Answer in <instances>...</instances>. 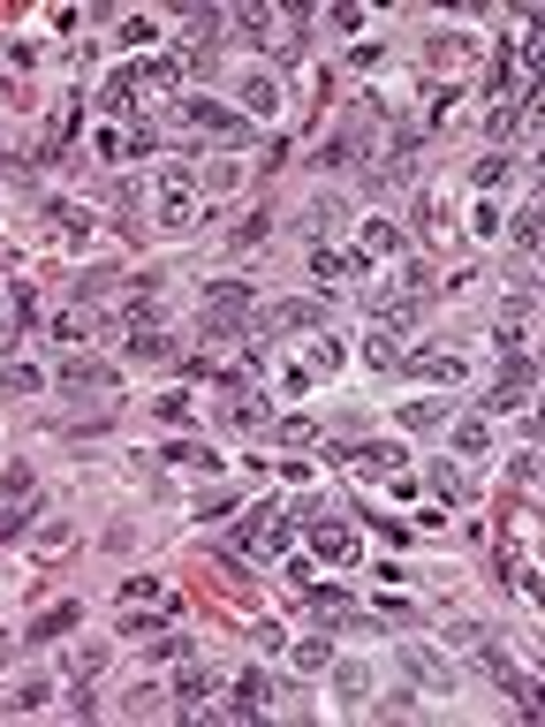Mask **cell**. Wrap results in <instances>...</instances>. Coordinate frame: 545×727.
I'll return each mask as SVG.
<instances>
[{
  "instance_id": "6da1fadb",
  "label": "cell",
  "mask_w": 545,
  "mask_h": 727,
  "mask_svg": "<svg viewBox=\"0 0 545 727\" xmlns=\"http://www.w3.org/2000/svg\"><path fill=\"white\" fill-rule=\"evenodd\" d=\"M251 311H258V288H251V280H204V296H198V333H204V341L251 333Z\"/></svg>"
},
{
  "instance_id": "7a4b0ae2",
  "label": "cell",
  "mask_w": 545,
  "mask_h": 727,
  "mask_svg": "<svg viewBox=\"0 0 545 727\" xmlns=\"http://www.w3.org/2000/svg\"><path fill=\"white\" fill-rule=\"evenodd\" d=\"M531 387H538V356H531V349H500V379L485 387L477 417H508V409H523Z\"/></svg>"
},
{
  "instance_id": "3957f363",
  "label": "cell",
  "mask_w": 545,
  "mask_h": 727,
  "mask_svg": "<svg viewBox=\"0 0 545 727\" xmlns=\"http://www.w3.org/2000/svg\"><path fill=\"white\" fill-rule=\"evenodd\" d=\"M99 319V333H114V341H130V333H159V319H167V304H159V288L144 280V288H130L122 304H107V311H91Z\"/></svg>"
},
{
  "instance_id": "277c9868",
  "label": "cell",
  "mask_w": 545,
  "mask_h": 727,
  "mask_svg": "<svg viewBox=\"0 0 545 727\" xmlns=\"http://www.w3.org/2000/svg\"><path fill=\"white\" fill-rule=\"evenodd\" d=\"M46 387H62V395H84V401L122 395V364H107V356H68V364H54V372H46Z\"/></svg>"
},
{
  "instance_id": "5b68a950",
  "label": "cell",
  "mask_w": 545,
  "mask_h": 727,
  "mask_svg": "<svg viewBox=\"0 0 545 727\" xmlns=\"http://www.w3.org/2000/svg\"><path fill=\"white\" fill-rule=\"evenodd\" d=\"M38 228L62 251H99V220H91V205H76V198H46L38 205Z\"/></svg>"
},
{
  "instance_id": "8992f818",
  "label": "cell",
  "mask_w": 545,
  "mask_h": 727,
  "mask_svg": "<svg viewBox=\"0 0 545 727\" xmlns=\"http://www.w3.org/2000/svg\"><path fill=\"white\" fill-rule=\"evenodd\" d=\"M182 122L204 130L212 144H251L258 122H243V107H227V99H182Z\"/></svg>"
},
{
  "instance_id": "52a82bcc",
  "label": "cell",
  "mask_w": 545,
  "mask_h": 727,
  "mask_svg": "<svg viewBox=\"0 0 545 727\" xmlns=\"http://www.w3.org/2000/svg\"><path fill=\"white\" fill-rule=\"evenodd\" d=\"M326 327V304H311V296H296V304H266V311H251V333L258 341H280V333H319Z\"/></svg>"
},
{
  "instance_id": "ba28073f",
  "label": "cell",
  "mask_w": 545,
  "mask_h": 727,
  "mask_svg": "<svg viewBox=\"0 0 545 727\" xmlns=\"http://www.w3.org/2000/svg\"><path fill=\"white\" fill-rule=\"evenodd\" d=\"M326 455L341 470H356V477H394V470H409V455L394 440H326Z\"/></svg>"
},
{
  "instance_id": "9c48e42d",
  "label": "cell",
  "mask_w": 545,
  "mask_h": 727,
  "mask_svg": "<svg viewBox=\"0 0 545 727\" xmlns=\"http://www.w3.org/2000/svg\"><path fill=\"white\" fill-rule=\"evenodd\" d=\"M190 220H198V175H190V159L182 167H159V228L182 235Z\"/></svg>"
},
{
  "instance_id": "30bf717a",
  "label": "cell",
  "mask_w": 545,
  "mask_h": 727,
  "mask_svg": "<svg viewBox=\"0 0 545 727\" xmlns=\"http://www.w3.org/2000/svg\"><path fill=\"white\" fill-rule=\"evenodd\" d=\"M348 258L364 265H394V258H409V235L394 228V220H356V235H348Z\"/></svg>"
},
{
  "instance_id": "8fae6325",
  "label": "cell",
  "mask_w": 545,
  "mask_h": 727,
  "mask_svg": "<svg viewBox=\"0 0 545 727\" xmlns=\"http://www.w3.org/2000/svg\"><path fill=\"white\" fill-rule=\"evenodd\" d=\"M303 530H311V561H326V569H348V561L364 553V546H356V530L341 524V516H326V508H311Z\"/></svg>"
},
{
  "instance_id": "7c38bea8",
  "label": "cell",
  "mask_w": 545,
  "mask_h": 727,
  "mask_svg": "<svg viewBox=\"0 0 545 727\" xmlns=\"http://www.w3.org/2000/svg\"><path fill=\"white\" fill-rule=\"evenodd\" d=\"M303 614H311V629H371L341 584H303Z\"/></svg>"
},
{
  "instance_id": "4fadbf2b",
  "label": "cell",
  "mask_w": 545,
  "mask_h": 727,
  "mask_svg": "<svg viewBox=\"0 0 545 727\" xmlns=\"http://www.w3.org/2000/svg\"><path fill=\"white\" fill-rule=\"evenodd\" d=\"M531 319H538V296L515 288V296L492 311V341H500V349H531Z\"/></svg>"
},
{
  "instance_id": "5bb4252c",
  "label": "cell",
  "mask_w": 545,
  "mask_h": 727,
  "mask_svg": "<svg viewBox=\"0 0 545 727\" xmlns=\"http://www.w3.org/2000/svg\"><path fill=\"white\" fill-rule=\"evenodd\" d=\"M402 372L432 379V387H463L470 379V356L463 349H416V356H402Z\"/></svg>"
},
{
  "instance_id": "9a60e30c",
  "label": "cell",
  "mask_w": 545,
  "mask_h": 727,
  "mask_svg": "<svg viewBox=\"0 0 545 727\" xmlns=\"http://www.w3.org/2000/svg\"><path fill=\"white\" fill-rule=\"evenodd\" d=\"M159 144H167V130H159V122H130V130H107V136H99V152H107L114 167H122V159H152Z\"/></svg>"
},
{
  "instance_id": "2e32d148",
  "label": "cell",
  "mask_w": 545,
  "mask_h": 727,
  "mask_svg": "<svg viewBox=\"0 0 545 727\" xmlns=\"http://www.w3.org/2000/svg\"><path fill=\"white\" fill-rule=\"evenodd\" d=\"M402 674L416 682V690H432V697H447V690H455V667L440 660L432 645H402Z\"/></svg>"
},
{
  "instance_id": "e0dca14e",
  "label": "cell",
  "mask_w": 545,
  "mask_h": 727,
  "mask_svg": "<svg viewBox=\"0 0 545 727\" xmlns=\"http://www.w3.org/2000/svg\"><path fill=\"white\" fill-rule=\"evenodd\" d=\"M243 114L251 122H280V76L272 68H243Z\"/></svg>"
},
{
  "instance_id": "ac0fdd59",
  "label": "cell",
  "mask_w": 545,
  "mask_h": 727,
  "mask_svg": "<svg viewBox=\"0 0 545 727\" xmlns=\"http://www.w3.org/2000/svg\"><path fill=\"white\" fill-rule=\"evenodd\" d=\"M227 425L235 432H258V425H272V401L251 387V379H227Z\"/></svg>"
},
{
  "instance_id": "d6986e66",
  "label": "cell",
  "mask_w": 545,
  "mask_h": 727,
  "mask_svg": "<svg viewBox=\"0 0 545 727\" xmlns=\"http://www.w3.org/2000/svg\"><path fill=\"white\" fill-rule=\"evenodd\" d=\"M311 280L319 288H348V280H364V265L348 258L341 243H311Z\"/></svg>"
},
{
  "instance_id": "ffe728a7",
  "label": "cell",
  "mask_w": 545,
  "mask_h": 727,
  "mask_svg": "<svg viewBox=\"0 0 545 727\" xmlns=\"http://www.w3.org/2000/svg\"><path fill=\"white\" fill-rule=\"evenodd\" d=\"M364 311H371V327H379V333H394V341H402V333L416 327V296H394V288H379V296H371Z\"/></svg>"
},
{
  "instance_id": "44dd1931",
  "label": "cell",
  "mask_w": 545,
  "mask_h": 727,
  "mask_svg": "<svg viewBox=\"0 0 545 727\" xmlns=\"http://www.w3.org/2000/svg\"><path fill=\"white\" fill-rule=\"evenodd\" d=\"M91 333H99V319H91L84 304H62V311L46 319V341H54V349H84Z\"/></svg>"
},
{
  "instance_id": "7402d4cb",
  "label": "cell",
  "mask_w": 545,
  "mask_h": 727,
  "mask_svg": "<svg viewBox=\"0 0 545 727\" xmlns=\"http://www.w3.org/2000/svg\"><path fill=\"white\" fill-rule=\"evenodd\" d=\"M76 621H84V606H76V598H54V606H46L31 629H23V645H54V637H68Z\"/></svg>"
},
{
  "instance_id": "603a6c76",
  "label": "cell",
  "mask_w": 545,
  "mask_h": 727,
  "mask_svg": "<svg viewBox=\"0 0 545 727\" xmlns=\"http://www.w3.org/2000/svg\"><path fill=\"white\" fill-rule=\"evenodd\" d=\"M416 485H424L432 500H447V508H463V500H470V485H463V463H432L424 477H416Z\"/></svg>"
},
{
  "instance_id": "cb8c5ba5",
  "label": "cell",
  "mask_w": 545,
  "mask_h": 727,
  "mask_svg": "<svg viewBox=\"0 0 545 727\" xmlns=\"http://www.w3.org/2000/svg\"><path fill=\"white\" fill-rule=\"evenodd\" d=\"M159 463L167 470H190V477H220V455H212V448H198V440H175V448H167V455H159Z\"/></svg>"
},
{
  "instance_id": "d4e9b609",
  "label": "cell",
  "mask_w": 545,
  "mask_h": 727,
  "mask_svg": "<svg viewBox=\"0 0 545 727\" xmlns=\"http://www.w3.org/2000/svg\"><path fill=\"white\" fill-rule=\"evenodd\" d=\"M326 660H334L326 629H311V637H296V645H288V667H296V674H326Z\"/></svg>"
},
{
  "instance_id": "484cf974",
  "label": "cell",
  "mask_w": 545,
  "mask_h": 727,
  "mask_svg": "<svg viewBox=\"0 0 545 727\" xmlns=\"http://www.w3.org/2000/svg\"><path fill=\"white\" fill-rule=\"evenodd\" d=\"M477 455H492V417H470L455 432V463H477Z\"/></svg>"
},
{
  "instance_id": "4316f807",
  "label": "cell",
  "mask_w": 545,
  "mask_h": 727,
  "mask_svg": "<svg viewBox=\"0 0 545 727\" xmlns=\"http://www.w3.org/2000/svg\"><path fill=\"white\" fill-rule=\"evenodd\" d=\"M402 341H394V333H364V364H371V372H402Z\"/></svg>"
},
{
  "instance_id": "83f0119b",
  "label": "cell",
  "mask_w": 545,
  "mask_h": 727,
  "mask_svg": "<svg viewBox=\"0 0 545 727\" xmlns=\"http://www.w3.org/2000/svg\"><path fill=\"white\" fill-rule=\"evenodd\" d=\"M508 167H515V159H508V152H477V167H470L477 198H492V190H500V183H508Z\"/></svg>"
},
{
  "instance_id": "f1b7e54d",
  "label": "cell",
  "mask_w": 545,
  "mask_h": 727,
  "mask_svg": "<svg viewBox=\"0 0 545 727\" xmlns=\"http://www.w3.org/2000/svg\"><path fill=\"white\" fill-rule=\"evenodd\" d=\"M364 621H379V629H416L424 614H416V598H379V606H371Z\"/></svg>"
},
{
  "instance_id": "f546056e",
  "label": "cell",
  "mask_w": 545,
  "mask_h": 727,
  "mask_svg": "<svg viewBox=\"0 0 545 727\" xmlns=\"http://www.w3.org/2000/svg\"><path fill=\"white\" fill-rule=\"evenodd\" d=\"M0 395H46V372L38 364H0Z\"/></svg>"
},
{
  "instance_id": "4dcf8cb0",
  "label": "cell",
  "mask_w": 545,
  "mask_h": 727,
  "mask_svg": "<svg viewBox=\"0 0 545 727\" xmlns=\"http://www.w3.org/2000/svg\"><path fill=\"white\" fill-rule=\"evenodd\" d=\"M198 190H212V198H227V190H243V159H235V152H227V159H212V167H204V183Z\"/></svg>"
},
{
  "instance_id": "1f68e13d",
  "label": "cell",
  "mask_w": 545,
  "mask_h": 727,
  "mask_svg": "<svg viewBox=\"0 0 545 727\" xmlns=\"http://www.w3.org/2000/svg\"><path fill=\"white\" fill-rule=\"evenodd\" d=\"M266 235H272V212H266V205H258V212H243V228L227 235V251L243 258V251H251V243H266Z\"/></svg>"
},
{
  "instance_id": "d6a6232c",
  "label": "cell",
  "mask_w": 545,
  "mask_h": 727,
  "mask_svg": "<svg viewBox=\"0 0 545 727\" xmlns=\"http://www.w3.org/2000/svg\"><path fill=\"white\" fill-rule=\"evenodd\" d=\"M440 417H447V401H402V409H394V425H402V432H424V425H440Z\"/></svg>"
},
{
  "instance_id": "836d02e7",
  "label": "cell",
  "mask_w": 545,
  "mask_h": 727,
  "mask_svg": "<svg viewBox=\"0 0 545 727\" xmlns=\"http://www.w3.org/2000/svg\"><path fill=\"white\" fill-rule=\"evenodd\" d=\"M334 690H341V705H364V697H371V667H356V660H348V667L334 674Z\"/></svg>"
},
{
  "instance_id": "e575fe53",
  "label": "cell",
  "mask_w": 545,
  "mask_h": 727,
  "mask_svg": "<svg viewBox=\"0 0 545 727\" xmlns=\"http://www.w3.org/2000/svg\"><path fill=\"white\" fill-rule=\"evenodd\" d=\"M99 674H107V645H91V652H76V660H68V682H76V690H91Z\"/></svg>"
},
{
  "instance_id": "d590c367",
  "label": "cell",
  "mask_w": 545,
  "mask_h": 727,
  "mask_svg": "<svg viewBox=\"0 0 545 727\" xmlns=\"http://www.w3.org/2000/svg\"><path fill=\"white\" fill-rule=\"evenodd\" d=\"M508 243H515V258H531V251H538V205H523V212H515Z\"/></svg>"
},
{
  "instance_id": "8d00e7d4",
  "label": "cell",
  "mask_w": 545,
  "mask_h": 727,
  "mask_svg": "<svg viewBox=\"0 0 545 727\" xmlns=\"http://www.w3.org/2000/svg\"><path fill=\"white\" fill-rule=\"evenodd\" d=\"M31 508H38V500H8V493H0V546H8V538H23Z\"/></svg>"
},
{
  "instance_id": "74e56055",
  "label": "cell",
  "mask_w": 545,
  "mask_h": 727,
  "mask_svg": "<svg viewBox=\"0 0 545 727\" xmlns=\"http://www.w3.org/2000/svg\"><path fill=\"white\" fill-rule=\"evenodd\" d=\"M167 349H175L167 333H130V341H122V356H130V364H152V356H167Z\"/></svg>"
},
{
  "instance_id": "f35d334b",
  "label": "cell",
  "mask_w": 545,
  "mask_h": 727,
  "mask_svg": "<svg viewBox=\"0 0 545 727\" xmlns=\"http://www.w3.org/2000/svg\"><path fill=\"white\" fill-rule=\"evenodd\" d=\"M114 38H122V46H152V38H159V23H152V15H122V31H114Z\"/></svg>"
},
{
  "instance_id": "ab89813d",
  "label": "cell",
  "mask_w": 545,
  "mask_h": 727,
  "mask_svg": "<svg viewBox=\"0 0 545 727\" xmlns=\"http://www.w3.org/2000/svg\"><path fill=\"white\" fill-rule=\"evenodd\" d=\"M167 592V584H159V576H130V584H122V606H152V598Z\"/></svg>"
},
{
  "instance_id": "60d3db41",
  "label": "cell",
  "mask_w": 545,
  "mask_h": 727,
  "mask_svg": "<svg viewBox=\"0 0 545 727\" xmlns=\"http://www.w3.org/2000/svg\"><path fill=\"white\" fill-rule=\"evenodd\" d=\"M280 440H288V448H311L319 425H311V417H280Z\"/></svg>"
},
{
  "instance_id": "b9f144b4",
  "label": "cell",
  "mask_w": 545,
  "mask_h": 727,
  "mask_svg": "<svg viewBox=\"0 0 545 727\" xmlns=\"http://www.w3.org/2000/svg\"><path fill=\"white\" fill-rule=\"evenodd\" d=\"M46 697H54V674H31V682L15 690V705H23V713H31V705H46Z\"/></svg>"
},
{
  "instance_id": "7bdbcfd3",
  "label": "cell",
  "mask_w": 545,
  "mask_h": 727,
  "mask_svg": "<svg viewBox=\"0 0 545 727\" xmlns=\"http://www.w3.org/2000/svg\"><path fill=\"white\" fill-rule=\"evenodd\" d=\"M348 62H356V76H379V68L394 62V54H387V46H356V54H348Z\"/></svg>"
},
{
  "instance_id": "ee69618b",
  "label": "cell",
  "mask_w": 545,
  "mask_h": 727,
  "mask_svg": "<svg viewBox=\"0 0 545 727\" xmlns=\"http://www.w3.org/2000/svg\"><path fill=\"white\" fill-rule=\"evenodd\" d=\"M159 705H167V690H130L122 697V713H159Z\"/></svg>"
},
{
  "instance_id": "f6af8a7d",
  "label": "cell",
  "mask_w": 545,
  "mask_h": 727,
  "mask_svg": "<svg viewBox=\"0 0 545 727\" xmlns=\"http://www.w3.org/2000/svg\"><path fill=\"white\" fill-rule=\"evenodd\" d=\"M470 228H477V243H492V228H500V212H492V198H477V212H470Z\"/></svg>"
},
{
  "instance_id": "bcb514c9",
  "label": "cell",
  "mask_w": 545,
  "mask_h": 727,
  "mask_svg": "<svg viewBox=\"0 0 545 727\" xmlns=\"http://www.w3.org/2000/svg\"><path fill=\"white\" fill-rule=\"evenodd\" d=\"M159 417L167 425H190V395H159Z\"/></svg>"
},
{
  "instance_id": "7dc6e473",
  "label": "cell",
  "mask_w": 545,
  "mask_h": 727,
  "mask_svg": "<svg viewBox=\"0 0 545 727\" xmlns=\"http://www.w3.org/2000/svg\"><path fill=\"white\" fill-rule=\"evenodd\" d=\"M508 477H515V485H531V477H538V448H523V455L508 463Z\"/></svg>"
},
{
  "instance_id": "c3c4849f",
  "label": "cell",
  "mask_w": 545,
  "mask_h": 727,
  "mask_svg": "<svg viewBox=\"0 0 545 727\" xmlns=\"http://www.w3.org/2000/svg\"><path fill=\"white\" fill-rule=\"evenodd\" d=\"M38 553H68V524H46V530H38Z\"/></svg>"
}]
</instances>
